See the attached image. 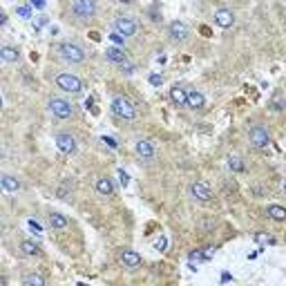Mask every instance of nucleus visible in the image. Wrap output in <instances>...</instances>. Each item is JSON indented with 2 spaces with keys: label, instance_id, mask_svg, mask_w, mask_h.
Wrapping results in <instances>:
<instances>
[{
  "label": "nucleus",
  "instance_id": "25",
  "mask_svg": "<svg viewBox=\"0 0 286 286\" xmlns=\"http://www.w3.org/2000/svg\"><path fill=\"white\" fill-rule=\"evenodd\" d=\"M228 168H231V170L233 172H244V161L242 159H239V156H235V154H231V156H228Z\"/></svg>",
  "mask_w": 286,
  "mask_h": 286
},
{
  "label": "nucleus",
  "instance_id": "12",
  "mask_svg": "<svg viewBox=\"0 0 286 286\" xmlns=\"http://www.w3.org/2000/svg\"><path fill=\"white\" fill-rule=\"evenodd\" d=\"M170 101L177 108H186L188 105V89L183 85H172L170 87Z\"/></svg>",
  "mask_w": 286,
  "mask_h": 286
},
{
  "label": "nucleus",
  "instance_id": "8",
  "mask_svg": "<svg viewBox=\"0 0 286 286\" xmlns=\"http://www.w3.org/2000/svg\"><path fill=\"white\" fill-rule=\"evenodd\" d=\"M248 141L253 148H266V145L271 143V134H268L264 125H255V128H250V132H248Z\"/></svg>",
  "mask_w": 286,
  "mask_h": 286
},
{
  "label": "nucleus",
  "instance_id": "31",
  "mask_svg": "<svg viewBox=\"0 0 286 286\" xmlns=\"http://www.w3.org/2000/svg\"><path fill=\"white\" fill-rule=\"evenodd\" d=\"M110 38H112V41H114L116 45H121L123 41H125V36H123V34H119L116 29H114V34H110Z\"/></svg>",
  "mask_w": 286,
  "mask_h": 286
},
{
  "label": "nucleus",
  "instance_id": "6",
  "mask_svg": "<svg viewBox=\"0 0 286 286\" xmlns=\"http://www.w3.org/2000/svg\"><path fill=\"white\" fill-rule=\"evenodd\" d=\"M114 29L119 31V34H123L125 38H130V36L137 34L139 22L134 20L132 16H116V18H114Z\"/></svg>",
  "mask_w": 286,
  "mask_h": 286
},
{
  "label": "nucleus",
  "instance_id": "15",
  "mask_svg": "<svg viewBox=\"0 0 286 286\" xmlns=\"http://www.w3.org/2000/svg\"><path fill=\"white\" fill-rule=\"evenodd\" d=\"M97 193L103 197H112L114 195V181L110 177H99L97 179Z\"/></svg>",
  "mask_w": 286,
  "mask_h": 286
},
{
  "label": "nucleus",
  "instance_id": "10",
  "mask_svg": "<svg viewBox=\"0 0 286 286\" xmlns=\"http://www.w3.org/2000/svg\"><path fill=\"white\" fill-rule=\"evenodd\" d=\"M168 34H170L172 41H186L190 36V27L183 20H172L170 25H168Z\"/></svg>",
  "mask_w": 286,
  "mask_h": 286
},
{
  "label": "nucleus",
  "instance_id": "7",
  "mask_svg": "<svg viewBox=\"0 0 286 286\" xmlns=\"http://www.w3.org/2000/svg\"><path fill=\"white\" fill-rule=\"evenodd\" d=\"M190 197H193L195 201H199V204H208V201L212 199V188L208 186V183L204 181H195L190 183Z\"/></svg>",
  "mask_w": 286,
  "mask_h": 286
},
{
  "label": "nucleus",
  "instance_id": "13",
  "mask_svg": "<svg viewBox=\"0 0 286 286\" xmlns=\"http://www.w3.org/2000/svg\"><path fill=\"white\" fill-rule=\"evenodd\" d=\"M119 260H121V264L125 266V268H137V266H141V255H139L137 250H130V248L121 250Z\"/></svg>",
  "mask_w": 286,
  "mask_h": 286
},
{
  "label": "nucleus",
  "instance_id": "32",
  "mask_svg": "<svg viewBox=\"0 0 286 286\" xmlns=\"http://www.w3.org/2000/svg\"><path fill=\"white\" fill-rule=\"evenodd\" d=\"M101 141H103V143H108L112 150H116V148H119V143H116V141H114V139H112V137H101Z\"/></svg>",
  "mask_w": 286,
  "mask_h": 286
},
{
  "label": "nucleus",
  "instance_id": "4",
  "mask_svg": "<svg viewBox=\"0 0 286 286\" xmlns=\"http://www.w3.org/2000/svg\"><path fill=\"white\" fill-rule=\"evenodd\" d=\"M49 112L56 116V119H72L74 116V108H72V103L70 101H65V99H60V97H52L49 99Z\"/></svg>",
  "mask_w": 286,
  "mask_h": 286
},
{
  "label": "nucleus",
  "instance_id": "3",
  "mask_svg": "<svg viewBox=\"0 0 286 286\" xmlns=\"http://www.w3.org/2000/svg\"><path fill=\"white\" fill-rule=\"evenodd\" d=\"M56 85L67 94H81L83 92V81L76 74H72V72H63V74L56 76Z\"/></svg>",
  "mask_w": 286,
  "mask_h": 286
},
{
  "label": "nucleus",
  "instance_id": "38",
  "mask_svg": "<svg viewBox=\"0 0 286 286\" xmlns=\"http://www.w3.org/2000/svg\"><path fill=\"white\" fill-rule=\"evenodd\" d=\"M121 5H132V3H137V0H119Z\"/></svg>",
  "mask_w": 286,
  "mask_h": 286
},
{
  "label": "nucleus",
  "instance_id": "17",
  "mask_svg": "<svg viewBox=\"0 0 286 286\" xmlns=\"http://www.w3.org/2000/svg\"><path fill=\"white\" fill-rule=\"evenodd\" d=\"M105 58H108L110 63H114V65H121V63H125L128 60V54L123 52V49H119V47H108Z\"/></svg>",
  "mask_w": 286,
  "mask_h": 286
},
{
  "label": "nucleus",
  "instance_id": "21",
  "mask_svg": "<svg viewBox=\"0 0 286 286\" xmlns=\"http://www.w3.org/2000/svg\"><path fill=\"white\" fill-rule=\"evenodd\" d=\"M3 188L7 190V193H18V190H20V181L14 175H3Z\"/></svg>",
  "mask_w": 286,
  "mask_h": 286
},
{
  "label": "nucleus",
  "instance_id": "20",
  "mask_svg": "<svg viewBox=\"0 0 286 286\" xmlns=\"http://www.w3.org/2000/svg\"><path fill=\"white\" fill-rule=\"evenodd\" d=\"M20 250H22L25 255H29V257L41 255V246H38L36 242H31V239H25V242H20Z\"/></svg>",
  "mask_w": 286,
  "mask_h": 286
},
{
  "label": "nucleus",
  "instance_id": "36",
  "mask_svg": "<svg viewBox=\"0 0 286 286\" xmlns=\"http://www.w3.org/2000/svg\"><path fill=\"white\" fill-rule=\"evenodd\" d=\"M31 25H34V29H41V27L45 25V18H38V20H34Z\"/></svg>",
  "mask_w": 286,
  "mask_h": 286
},
{
  "label": "nucleus",
  "instance_id": "30",
  "mask_svg": "<svg viewBox=\"0 0 286 286\" xmlns=\"http://www.w3.org/2000/svg\"><path fill=\"white\" fill-rule=\"evenodd\" d=\"M16 14H18L20 18H31V9L29 7H18L16 9Z\"/></svg>",
  "mask_w": 286,
  "mask_h": 286
},
{
  "label": "nucleus",
  "instance_id": "2",
  "mask_svg": "<svg viewBox=\"0 0 286 286\" xmlns=\"http://www.w3.org/2000/svg\"><path fill=\"white\" fill-rule=\"evenodd\" d=\"M110 110L114 116H119V119L123 121H132L134 116H137V108H134V103L130 99L125 97H114L110 103Z\"/></svg>",
  "mask_w": 286,
  "mask_h": 286
},
{
  "label": "nucleus",
  "instance_id": "33",
  "mask_svg": "<svg viewBox=\"0 0 286 286\" xmlns=\"http://www.w3.org/2000/svg\"><path fill=\"white\" fill-rule=\"evenodd\" d=\"M119 177H121V186L125 188L128 183H130V177H128V172H125V170H119Z\"/></svg>",
  "mask_w": 286,
  "mask_h": 286
},
{
  "label": "nucleus",
  "instance_id": "14",
  "mask_svg": "<svg viewBox=\"0 0 286 286\" xmlns=\"http://www.w3.org/2000/svg\"><path fill=\"white\" fill-rule=\"evenodd\" d=\"M206 105V97L199 92V89H188V105L190 110H201Z\"/></svg>",
  "mask_w": 286,
  "mask_h": 286
},
{
  "label": "nucleus",
  "instance_id": "24",
  "mask_svg": "<svg viewBox=\"0 0 286 286\" xmlns=\"http://www.w3.org/2000/svg\"><path fill=\"white\" fill-rule=\"evenodd\" d=\"M271 110H275V112L286 110V99H284L282 92H275V94L271 97Z\"/></svg>",
  "mask_w": 286,
  "mask_h": 286
},
{
  "label": "nucleus",
  "instance_id": "39",
  "mask_svg": "<svg viewBox=\"0 0 286 286\" xmlns=\"http://www.w3.org/2000/svg\"><path fill=\"white\" fill-rule=\"evenodd\" d=\"M284 188H286V183H284Z\"/></svg>",
  "mask_w": 286,
  "mask_h": 286
},
{
  "label": "nucleus",
  "instance_id": "23",
  "mask_svg": "<svg viewBox=\"0 0 286 286\" xmlns=\"http://www.w3.org/2000/svg\"><path fill=\"white\" fill-rule=\"evenodd\" d=\"M22 286H45V277L38 275V273H27L22 277Z\"/></svg>",
  "mask_w": 286,
  "mask_h": 286
},
{
  "label": "nucleus",
  "instance_id": "27",
  "mask_svg": "<svg viewBox=\"0 0 286 286\" xmlns=\"http://www.w3.org/2000/svg\"><path fill=\"white\" fill-rule=\"evenodd\" d=\"M150 85H154V87L164 85V74H156V72H152V74H150Z\"/></svg>",
  "mask_w": 286,
  "mask_h": 286
},
{
  "label": "nucleus",
  "instance_id": "37",
  "mask_svg": "<svg viewBox=\"0 0 286 286\" xmlns=\"http://www.w3.org/2000/svg\"><path fill=\"white\" fill-rule=\"evenodd\" d=\"M156 248H159V250H161V248H166V239H164V237H161L159 242H156Z\"/></svg>",
  "mask_w": 286,
  "mask_h": 286
},
{
  "label": "nucleus",
  "instance_id": "28",
  "mask_svg": "<svg viewBox=\"0 0 286 286\" xmlns=\"http://www.w3.org/2000/svg\"><path fill=\"white\" fill-rule=\"evenodd\" d=\"M119 67H121V70H123V74H134V70H137V65H134V63H132L130 58H128L125 63H121Z\"/></svg>",
  "mask_w": 286,
  "mask_h": 286
},
{
  "label": "nucleus",
  "instance_id": "16",
  "mask_svg": "<svg viewBox=\"0 0 286 286\" xmlns=\"http://www.w3.org/2000/svg\"><path fill=\"white\" fill-rule=\"evenodd\" d=\"M0 58H3L5 63H18V58H20L18 47H11V45H3V47H0Z\"/></svg>",
  "mask_w": 286,
  "mask_h": 286
},
{
  "label": "nucleus",
  "instance_id": "22",
  "mask_svg": "<svg viewBox=\"0 0 286 286\" xmlns=\"http://www.w3.org/2000/svg\"><path fill=\"white\" fill-rule=\"evenodd\" d=\"M47 221H49V226L52 228H67V217L65 215H60V212H52V215L47 217Z\"/></svg>",
  "mask_w": 286,
  "mask_h": 286
},
{
  "label": "nucleus",
  "instance_id": "1",
  "mask_svg": "<svg viewBox=\"0 0 286 286\" xmlns=\"http://www.w3.org/2000/svg\"><path fill=\"white\" fill-rule=\"evenodd\" d=\"M56 52H58V56L65 60V63H72V65H81L83 60H85V49L81 47L78 43H72V41H65L60 43L58 47H56Z\"/></svg>",
  "mask_w": 286,
  "mask_h": 286
},
{
  "label": "nucleus",
  "instance_id": "5",
  "mask_svg": "<svg viewBox=\"0 0 286 286\" xmlns=\"http://www.w3.org/2000/svg\"><path fill=\"white\" fill-rule=\"evenodd\" d=\"M72 14L78 20H89L97 16V0H74L72 3Z\"/></svg>",
  "mask_w": 286,
  "mask_h": 286
},
{
  "label": "nucleus",
  "instance_id": "19",
  "mask_svg": "<svg viewBox=\"0 0 286 286\" xmlns=\"http://www.w3.org/2000/svg\"><path fill=\"white\" fill-rule=\"evenodd\" d=\"M266 215L271 217V219H275V221H286V208H284V206H277V204L268 206Z\"/></svg>",
  "mask_w": 286,
  "mask_h": 286
},
{
  "label": "nucleus",
  "instance_id": "26",
  "mask_svg": "<svg viewBox=\"0 0 286 286\" xmlns=\"http://www.w3.org/2000/svg\"><path fill=\"white\" fill-rule=\"evenodd\" d=\"M255 242H257V244H262V246H266V244H273V237H271L268 233L260 231V233H255Z\"/></svg>",
  "mask_w": 286,
  "mask_h": 286
},
{
  "label": "nucleus",
  "instance_id": "9",
  "mask_svg": "<svg viewBox=\"0 0 286 286\" xmlns=\"http://www.w3.org/2000/svg\"><path fill=\"white\" fill-rule=\"evenodd\" d=\"M54 143H56V148L60 150L63 154H74L76 152V139L72 137V134H67V132H58L54 137Z\"/></svg>",
  "mask_w": 286,
  "mask_h": 286
},
{
  "label": "nucleus",
  "instance_id": "11",
  "mask_svg": "<svg viewBox=\"0 0 286 286\" xmlns=\"http://www.w3.org/2000/svg\"><path fill=\"white\" fill-rule=\"evenodd\" d=\"M215 25L221 27V29H231V27L235 25V14L231 9H217L215 11Z\"/></svg>",
  "mask_w": 286,
  "mask_h": 286
},
{
  "label": "nucleus",
  "instance_id": "34",
  "mask_svg": "<svg viewBox=\"0 0 286 286\" xmlns=\"http://www.w3.org/2000/svg\"><path fill=\"white\" fill-rule=\"evenodd\" d=\"M29 5H31V7H36V9H43L45 7V0H29Z\"/></svg>",
  "mask_w": 286,
  "mask_h": 286
},
{
  "label": "nucleus",
  "instance_id": "29",
  "mask_svg": "<svg viewBox=\"0 0 286 286\" xmlns=\"http://www.w3.org/2000/svg\"><path fill=\"white\" fill-rule=\"evenodd\" d=\"M215 246H206L204 250H201V257H204V262H208V260H212V257H215Z\"/></svg>",
  "mask_w": 286,
  "mask_h": 286
},
{
  "label": "nucleus",
  "instance_id": "18",
  "mask_svg": "<svg viewBox=\"0 0 286 286\" xmlns=\"http://www.w3.org/2000/svg\"><path fill=\"white\" fill-rule=\"evenodd\" d=\"M134 150H137V154L141 156V159H152L154 156V148H152V143L150 141H137Z\"/></svg>",
  "mask_w": 286,
  "mask_h": 286
},
{
  "label": "nucleus",
  "instance_id": "35",
  "mask_svg": "<svg viewBox=\"0 0 286 286\" xmlns=\"http://www.w3.org/2000/svg\"><path fill=\"white\" fill-rule=\"evenodd\" d=\"M27 224H29V228H31V231H36V233H41V224H38V221H34V219H29V221H27Z\"/></svg>",
  "mask_w": 286,
  "mask_h": 286
}]
</instances>
